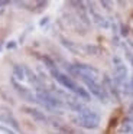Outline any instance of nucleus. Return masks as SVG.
<instances>
[{
	"mask_svg": "<svg viewBox=\"0 0 133 134\" xmlns=\"http://www.w3.org/2000/svg\"><path fill=\"white\" fill-rule=\"evenodd\" d=\"M98 122H100V117L91 110H83L77 118V124L85 128H95L98 127Z\"/></svg>",
	"mask_w": 133,
	"mask_h": 134,
	"instance_id": "obj_1",
	"label": "nucleus"
},
{
	"mask_svg": "<svg viewBox=\"0 0 133 134\" xmlns=\"http://www.w3.org/2000/svg\"><path fill=\"white\" fill-rule=\"evenodd\" d=\"M52 74H54V76H55V79H57L58 82H59L62 87H65V88H68V90H71V91H77V85L74 84V81H72L69 76H66V75H64V74H61V72H58L57 69H54L52 71Z\"/></svg>",
	"mask_w": 133,
	"mask_h": 134,
	"instance_id": "obj_2",
	"label": "nucleus"
},
{
	"mask_svg": "<svg viewBox=\"0 0 133 134\" xmlns=\"http://www.w3.org/2000/svg\"><path fill=\"white\" fill-rule=\"evenodd\" d=\"M114 62H116V65H114V78H116V81H117L119 84H121L127 76V68H126V65L121 64L119 59H114Z\"/></svg>",
	"mask_w": 133,
	"mask_h": 134,
	"instance_id": "obj_3",
	"label": "nucleus"
},
{
	"mask_svg": "<svg viewBox=\"0 0 133 134\" xmlns=\"http://www.w3.org/2000/svg\"><path fill=\"white\" fill-rule=\"evenodd\" d=\"M84 82L87 84V87H88V90L91 91V92L94 94L95 97H98V98H101V99L104 98L103 88H100V85H97V82H95V81H91V79H84Z\"/></svg>",
	"mask_w": 133,
	"mask_h": 134,
	"instance_id": "obj_4",
	"label": "nucleus"
},
{
	"mask_svg": "<svg viewBox=\"0 0 133 134\" xmlns=\"http://www.w3.org/2000/svg\"><path fill=\"white\" fill-rule=\"evenodd\" d=\"M14 87H16L17 92L20 94V97H22L23 99H26V101H35V97H33V94H32L29 90H26V88H22L19 84H16V82H14Z\"/></svg>",
	"mask_w": 133,
	"mask_h": 134,
	"instance_id": "obj_5",
	"label": "nucleus"
},
{
	"mask_svg": "<svg viewBox=\"0 0 133 134\" xmlns=\"http://www.w3.org/2000/svg\"><path fill=\"white\" fill-rule=\"evenodd\" d=\"M26 111H28V113L30 114V115L33 117L35 120H38V121H45V120H46V117L43 115L40 111H38V110H33V108H28Z\"/></svg>",
	"mask_w": 133,
	"mask_h": 134,
	"instance_id": "obj_6",
	"label": "nucleus"
},
{
	"mask_svg": "<svg viewBox=\"0 0 133 134\" xmlns=\"http://www.w3.org/2000/svg\"><path fill=\"white\" fill-rule=\"evenodd\" d=\"M14 76H16L17 79L25 78V71H23L22 66H14Z\"/></svg>",
	"mask_w": 133,
	"mask_h": 134,
	"instance_id": "obj_7",
	"label": "nucleus"
},
{
	"mask_svg": "<svg viewBox=\"0 0 133 134\" xmlns=\"http://www.w3.org/2000/svg\"><path fill=\"white\" fill-rule=\"evenodd\" d=\"M130 87H132V91H133V76H132V81H130Z\"/></svg>",
	"mask_w": 133,
	"mask_h": 134,
	"instance_id": "obj_8",
	"label": "nucleus"
}]
</instances>
